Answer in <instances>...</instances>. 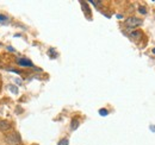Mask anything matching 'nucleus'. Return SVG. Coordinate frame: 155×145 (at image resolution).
I'll return each instance as SVG.
<instances>
[{
	"mask_svg": "<svg viewBox=\"0 0 155 145\" xmlns=\"http://www.w3.org/2000/svg\"><path fill=\"white\" fill-rule=\"evenodd\" d=\"M153 54H155V48L153 49Z\"/></svg>",
	"mask_w": 155,
	"mask_h": 145,
	"instance_id": "f8f14e48",
	"label": "nucleus"
},
{
	"mask_svg": "<svg viewBox=\"0 0 155 145\" xmlns=\"http://www.w3.org/2000/svg\"><path fill=\"white\" fill-rule=\"evenodd\" d=\"M141 35H142V32H141V31H133V32L130 34V36L133 37V38H140Z\"/></svg>",
	"mask_w": 155,
	"mask_h": 145,
	"instance_id": "423d86ee",
	"label": "nucleus"
},
{
	"mask_svg": "<svg viewBox=\"0 0 155 145\" xmlns=\"http://www.w3.org/2000/svg\"><path fill=\"white\" fill-rule=\"evenodd\" d=\"M68 143H69L68 139H67V138H63V139H61V140L58 142V145H68Z\"/></svg>",
	"mask_w": 155,
	"mask_h": 145,
	"instance_id": "0eeeda50",
	"label": "nucleus"
},
{
	"mask_svg": "<svg viewBox=\"0 0 155 145\" xmlns=\"http://www.w3.org/2000/svg\"><path fill=\"white\" fill-rule=\"evenodd\" d=\"M6 17H5V16H2V14H0V21H5V20H6Z\"/></svg>",
	"mask_w": 155,
	"mask_h": 145,
	"instance_id": "9d476101",
	"label": "nucleus"
},
{
	"mask_svg": "<svg viewBox=\"0 0 155 145\" xmlns=\"http://www.w3.org/2000/svg\"><path fill=\"white\" fill-rule=\"evenodd\" d=\"M143 24V20L140 18H136V17H129V18L125 20V25L129 29H135V27H138Z\"/></svg>",
	"mask_w": 155,
	"mask_h": 145,
	"instance_id": "f257e3e1",
	"label": "nucleus"
},
{
	"mask_svg": "<svg viewBox=\"0 0 155 145\" xmlns=\"http://www.w3.org/2000/svg\"><path fill=\"white\" fill-rule=\"evenodd\" d=\"M11 128V124L7 120H0V131H7Z\"/></svg>",
	"mask_w": 155,
	"mask_h": 145,
	"instance_id": "7ed1b4c3",
	"label": "nucleus"
},
{
	"mask_svg": "<svg viewBox=\"0 0 155 145\" xmlns=\"http://www.w3.org/2000/svg\"><path fill=\"white\" fill-rule=\"evenodd\" d=\"M99 114H100V115H103V117H105V115H107V114H109V112H107V109L101 108L100 111H99Z\"/></svg>",
	"mask_w": 155,
	"mask_h": 145,
	"instance_id": "6e6552de",
	"label": "nucleus"
},
{
	"mask_svg": "<svg viewBox=\"0 0 155 145\" xmlns=\"http://www.w3.org/2000/svg\"><path fill=\"white\" fill-rule=\"evenodd\" d=\"M78 126H79V120H78L77 118H74L73 120H72V123H71V128L74 131V130H77Z\"/></svg>",
	"mask_w": 155,
	"mask_h": 145,
	"instance_id": "39448f33",
	"label": "nucleus"
},
{
	"mask_svg": "<svg viewBox=\"0 0 155 145\" xmlns=\"http://www.w3.org/2000/svg\"><path fill=\"white\" fill-rule=\"evenodd\" d=\"M138 11H140L141 13H143V14H146V13H147V10H146L144 7H140V8H138Z\"/></svg>",
	"mask_w": 155,
	"mask_h": 145,
	"instance_id": "1a4fd4ad",
	"label": "nucleus"
},
{
	"mask_svg": "<svg viewBox=\"0 0 155 145\" xmlns=\"http://www.w3.org/2000/svg\"><path fill=\"white\" fill-rule=\"evenodd\" d=\"M91 4H93V5H100L101 2L100 1H91Z\"/></svg>",
	"mask_w": 155,
	"mask_h": 145,
	"instance_id": "9b49d317",
	"label": "nucleus"
},
{
	"mask_svg": "<svg viewBox=\"0 0 155 145\" xmlns=\"http://www.w3.org/2000/svg\"><path fill=\"white\" fill-rule=\"evenodd\" d=\"M5 142H6L8 145H17L20 143V137L17 134V133L12 132V133L5 136Z\"/></svg>",
	"mask_w": 155,
	"mask_h": 145,
	"instance_id": "f03ea898",
	"label": "nucleus"
},
{
	"mask_svg": "<svg viewBox=\"0 0 155 145\" xmlns=\"http://www.w3.org/2000/svg\"><path fill=\"white\" fill-rule=\"evenodd\" d=\"M18 64L23 66V67H32V63L29 60H23V58L18 60Z\"/></svg>",
	"mask_w": 155,
	"mask_h": 145,
	"instance_id": "20e7f679",
	"label": "nucleus"
}]
</instances>
